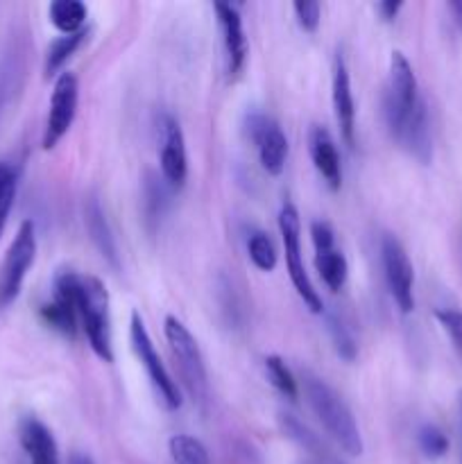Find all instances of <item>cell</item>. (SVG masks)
<instances>
[{
    "instance_id": "6da1fadb",
    "label": "cell",
    "mask_w": 462,
    "mask_h": 464,
    "mask_svg": "<svg viewBox=\"0 0 462 464\" xmlns=\"http://www.w3.org/2000/svg\"><path fill=\"white\" fill-rule=\"evenodd\" d=\"M297 383L302 385L303 397H306L313 415L320 420L322 429H324L326 435L338 444V449H342V451L351 458L362 456L365 444H362L361 429H358L356 417H353L347 401H344L322 376H317L315 372H311L308 367H302V370H299Z\"/></svg>"
},
{
    "instance_id": "7a4b0ae2",
    "label": "cell",
    "mask_w": 462,
    "mask_h": 464,
    "mask_svg": "<svg viewBox=\"0 0 462 464\" xmlns=\"http://www.w3.org/2000/svg\"><path fill=\"white\" fill-rule=\"evenodd\" d=\"M77 317L82 322L89 347L104 362H113L111 315H109V293L102 281L93 275H80L77 285Z\"/></svg>"
},
{
    "instance_id": "3957f363",
    "label": "cell",
    "mask_w": 462,
    "mask_h": 464,
    "mask_svg": "<svg viewBox=\"0 0 462 464\" xmlns=\"http://www.w3.org/2000/svg\"><path fill=\"white\" fill-rule=\"evenodd\" d=\"M163 335H166L170 352L175 356V365L179 370L184 388L188 390L190 399L199 411H207L208 403V374L204 365V356L197 347V340L193 338L184 322L175 315H168L163 320Z\"/></svg>"
},
{
    "instance_id": "277c9868",
    "label": "cell",
    "mask_w": 462,
    "mask_h": 464,
    "mask_svg": "<svg viewBox=\"0 0 462 464\" xmlns=\"http://www.w3.org/2000/svg\"><path fill=\"white\" fill-rule=\"evenodd\" d=\"M419 102L421 95L412 63L408 62L406 54L394 50L392 57H390L388 84H385L383 93V118L392 139L399 134L403 122L408 121V116L415 111Z\"/></svg>"
},
{
    "instance_id": "5b68a950",
    "label": "cell",
    "mask_w": 462,
    "mask_h": 464,
    "mask_svg": "<svg viewBox=\"0 0 462 464\" xmlns=\"http://www.w3.org/2000/svg\"><path fill=\"white\" fill-rule=\"evenodd\" d=\"M279 234L281 243H284L285 252V266H288L290 281H293L294 290L306 304V308L315 315L324 313V302H322L320 293L313 285L311 276H308L306 266H303L302 256V220H299V211L294 208L293 202H284L279 211Z\"/></svg>"
},
{
    "instance_id": "8992f818",
    "label": "cell",
    "mask_w": 462,
    "mask_h": 464,
    "mask_svg": "<svg viewBox=\"0 0 462 464\" xmlns=\"http://www.w3.org/2000/svg\"><path fill=\"white\" fill-rule=\"evenodd\" d=\"M130 344L131 352H134L136 361L140 362V367L148 374V381L152 383L154 392L161 399L163 406L168 411H179L181 408V392L177 388V383L172 381V376L168 374L166 365L159 358L157 349H154L152 338H149L148 329H145V322L139 313H131L130 320Z\"/></svg>"
},
{
    "instance_id": "52a82bcc",
    "label": "cell",
    "mask_w": 462,
    "mask_h": 464,
    "mask_svg": "<svg viewBox=\"0 0 462 464\" xmlns=\"http://www.w3.org/2000/svg\"><path fill=\"white\" fill-rule=\"evenodd\" d=\"M36 258V229L32 220H23L0 263V308H7L21 295L23 281Z\"/></svg>"
},
{
    "instance_id": "ba28073f",
    "label": "cell",
    "mask_w": 462,
    "mask_h": 464,
    "mask_svg": "<svg viewBox=\"0 0 462 464\" xmlns=\"http://www.w3.org/2000/svg\"><path fill=\"white\" fill-rule=\"evenodd\" d=\"M380 263H383L385 284L403 315L415 311V270L401 240L392 234L380 238Z\"/></svg>"
},
{
    "instance_id": "9c48e42d",
    "label": "cell",
    "mask_w": 462,
    "mask_h": 464,
    "mask_svg": "<svg viewBox=\"0 0 462 464\" xmlns=\"http://www.w3.org/2000/svg\"><path fill=\"white\" fill-rule=\"evenodd\" d=\"M77 285L80 275L72 270H59L53 281V299L39 308V315L45 326L66 338H75L77 334Z\"/></svg>"
},
{
    "instance_id": "30bf717a",
    "label": "cell",
    "mask_w": 462,
    "mask_h": 464,
    "mask_svg": "<svg viewBox=\"0 0 462 464\" xmlns=\"http://www.w3.org/2000/svg\"><path fill=\"white\" fill-rule=\"evenodd\" d=\"M77 100H80V84H77L75 72L62 71L54 80L53 98H50V111L45 118L43 139L41 148L53 150L63 136L71 130L72 121L77 113Z\"/></svg>"
},
{
    "instance_id": "8fae6325",
    "label": "cell",
    "mask_w": 462,
    "mask_h": 464,
    "mask_svg": "<svg viewBox=\"0 0 462 464\" xmlns=\"http://www.w3.org/2000/svg\"><path fill=\"white\" fill-rule=\"evenodd\" d=\"M245 130H247L252 143L256 145L263 170L272 177H279L285 168V159H288V139L279 122L267 113L252 111L245 121Z\"/></svg>"
},
{
    "instance_id": "7c38bea8",
    "label": "cell",
    "mask_w": 462,
    "mask_h": 464,
    "mask_svg": "<svg viewBox=\"0 0 462 464\" xmlns=\"http://www.w3.org/2000/svg\"><path fill=\"white\" fill-rule=\"evenodd\" d=\"M159 134H161V154H159L161 177L172 190H179L188 177V154H186V139L179 121L172 113H161Z\"/></svg>"
},
{
    "instance_id": "4fadbf2b",
    "label": "cell",
    "mask_w": 462,
    "mask_h": 464,
    "mask_svg": "<svg viewBox=\"0 0 462 464\" xmlns=\"http://www.w3.org/2000/svg\"><path fill=\"white\" fill-rule=\"evenodd\" d=\"M331 100H333V113H335V122H338L340 127V134H342L344 143H347L349 148H353V143H356V102H353L349 68L340 53L335 54V62H333Z\"/></svg>"
},
{
    "instance_id": "5bb4252c",
    "label": "cell",
    "mask_w": 462,
    "mask_h": 464,
    "mask_svg": "<svg viewBox=\"0 0 462 464\" xmlns=\"http://www.w3.org/2000/svg\"><path fill=\"white\" fill-rule=\"evenodd\" d=\"M213 9L217 14L222 41H225L226 71H229V75H238L245 68V62H247V39H245L243 16H240L238 7L231 3H216Z\"/></svg>"
},
{
    "instance_id": "9a60e30c",
    "label": "cell",
    "mask_w": 462,
    "mask_h": 464,
    "mask_svg": "<svg viewBox=\"0 0 462 464\" xmlns=\"http://www.w3.org/2000/svg\"><path fill=\"white\" fill-rule=\"evenodd\" d=\"M399 145L406 150L410 157H415L421 166H428L433 161V131H430V118L428 107H426L424 98L417 104L415 111L408 116L399 134L394 136Z\"/></svg>"
},
{
    "instance_id": "2e32d148",
    "label": "cell",
    "mask_w": 462,
    "mask_h": 464,
    "mask_svg": "<svg viewBox=\"0 0 462 464\" xmlns=\"http://www.w3.org/2000/svg\"><path fill=\"white\" fill-rule=\"evenodd\" d=\"M308 154L320 172L322 179L326 181L331 190H340L342 186V166H340V154L335 148V140L331 131L322 125H313L308 131Z\"/></svg>"
},
{
    "instance_id": "e0dca14e",
    "label": "cell",
    "mask_w": 462,
    "mask_h": 464,
    "mask_svg": "<svg viewBox=\"0 0 462 464\" xmlns=\"http://www.w3.org/2000/svg\"><path fill=\"white\" fill-rule=\"evenodd\" d=\"M18 442L30 464H59V449L48 426L27 415L18 421Z\"/></svg>"
},
{
    "instance_id": "ac0fdd59",
    "label": "cell",
    "mask_w": 462,
    "mask_h": 464,
    "mask_svg": "<svg viewBox=\"0 0 462 464\" xmlns=\"http://www.w3.org/2000/svg\"><path fill=\"white\" fill-rule=\"evenodd\" d=\"M84 227L86 231H89L91 243H93L95 249L100 252V256H102L113 270H118V267H120V254H118L116 238H113V231L111 227H109L102 204H100L95 193H89L84 198Z\"/></svg>"
},
{
    "instance_id": "d6986e66",
    "label": "cell",
    "mask_w": 462,
    "mask_h": 464,
    "mask_svg": "<svg viewBox=\"0 0 462 464\" xmlns=\"http://www.w3.org/2000/svg\"><path fill=\"white\" fill-rule=\"evenodd\" d=\"M23 75H25V50L18 44H12L0 54V116L5 107L12 102Z\"/></svg>"
},
{
    "instance_id": "ffe728a7",
    "label": "cell",
    "mask_w": 462,
    "mask_h": 464,
    "mask_svg": "<svg viewBox=\"0 0 462 464\" xmlns=\"http://www.w3.org/2000/svg\"><path fill=\"white\" fill-rule=\"evenodd\" d=\"M279 424H281V430H284V433L288 435L293 442H297L299 447H303L306 451H311L322 464H335L333 453H331L329 447L322 442L320 435L313 433V430L308 429L306 424H302L297 417L285 412V415H279Z\"/></svg>"
},
{
    "instance_id": "44dd1931",
    "label": "cell",
    "mask_w": 462,
    "mask_h": 464,
    "mask_svg": "<svg viewBox=\"0 0 462 464\" xmlns=\"http://www.w3.org/2000/svg\"><path fill=\"white\" fill-rule=\"evenodd\" d=\"M315 267L320 272V279L324 281L331 293H340L344 288L349 276V263L340 249L329 247L315 252Z\"/></svg>"
},
{
    "instance_id": "7402d4cb",
    "label": "cell",
    "mask_w": 462,
    "mask_h": 464,
    "mask_svg": "<svg viewBox=\"0 0 462 464\" xmlns=\"http://www.w3.org/2000/svg\"><path fill=\"white\" fill-rule=\"evenodd\" d=\"M48 16L62 34H77L86 21V5L80 0H54L48 7Z\"/></svg>"
},
{
    "instance_id": "603a6c76",
    "label": "cell",
    "mask_w": 462,
    "mask_h": 464,
    "mask_svg": "<svg viewBox=\"0 0 462 464\" xmlns=\"http://www.w3.org/2000/svg\"><path fill=\"white\" fill-rule=\"evenodd\" d=\"M170 186L163 181V177L152 175L148 172L145 177V188H143V207H145V218L148 222H159L163 218L168 208V198H170Z\"/></svg>"
},
{
    "instance_id": "cb8c5ba5",
    "label": "cell",
    "mask_w": 462,
    "mask_h": 464,
    "mask_svg": "<svg viewBox=\"0 0 462 464\" xmlns=\"http://www.w3.org/2000/svg\"><path fill=\"white\" fill-rule=\"evenodd\" d=\"M86 32H77V34H63L59 36V39H54L53 44L48 45V53H45V75H57L59 71H62L63 63L68 62V59L72 57V54L77 53V48L82 45V41H84Z\"/></svg>"
},
{
    "instance_id": "d4e9b609",
    "label": "cell",
    "mask_w": 462,
    "mask_h": 464,
    "mask_svg": "<svg viewBox=\"0 0 462 464\" xmlns=\"http://www.w3.org/2000/svg\"><path fill=\"white\" fill-rule=\"evenodd\" d=\"M263 367H265L267 381H270V383L274 385V388L279 390V392L284 394L285 399L294 401V399L299 397L297 376H294L293 370L285 365L284 358L276 356V353H272V356H265V361H263Z\"/></svg>"
},
{
    "instance_id": "484cf974",
    "label": "cell",
    "mask_w": 462,
    "mask_h": 464,
    "mask_svg": "<svg viewBox=\"0 0 462 464\" xmlns=\"http://www.w3.org/2000/svg\"><path fill=\"white\" fill-rule=\"evenodd\" d=\"M168 451L175 464H211L207 447L193 435H175L168 442Z\"/></svg>"
},
{
    "instance_id": "4316f807",
    "label": "cell",
    "mask_w": 462,
    "mask_h": 464,
    "mask_svg": "<svg viewBox=\"0 0 462 464\" xmlns=\"http://www.w3.org/2000/svg\"><path fill=\"white\" fill-rule=\"evenodd\" d=\"M326 331H329L331 344H333L335 353L342 358L344 362H353L358 356V344L349 326L340 315H326Z\"/></svg>"
},
{
    "instance_id": "83f0119b",
    "label": "cell",
    "mask_w": 462,
    "mask_h": 464,
    "mask_svg": "<svg viewBox=\"0 0 462 464\" xmlns=\"http://www.w3.org/2000/svg\"><path fill=\"white\" fill-rule=\"evenodd\" d=\"M247 254L254 266L261 272H272L276 267V263H279V254H276L274 243H272L270 234H265V231H252L249 234Z\"/></svg>"
},
{
    "instance_id": "f1b7e54d",
    "label": "cell",
    "mask_w": 462,
    "mask_h": 464,
    "mask_svg": "<svg viewBox=\"0 0 462 464\" xmlns=\"http://www.w3.org/2000/svg\"><path fill=\"white\" fill-rule=\"evenodd\" d=\"M18 188V170L7 161H0V238L7 227L9 213H12L14 199Z\"/></svg>"
},
{
    "instance_id": "f546056e",
    "label": "cell",
    "mask_w": 462,
    "mask_h": 464,
    "mask_svg": "<svg viewBox=\"0 0 462 464\" xmlns=\"http://www.w3.org/2000/svg\"><path fill=\"white\" fill-rule=\"evenodd\" d=\"M417 447L424 453V458H428V460H439V458H444L448 453V438L438 424L426 421V424H421L419 430H417Z\"/></svg>"
},
{
    "instance_id": "4dcf8cb0",
    "label": "cell",
    "mask_w": 462,
    "mask_h": 464,
    "mask_svg": "<svg viewBox=\"0 0 462 464\" xmlns=\"http://www.w3.org/2000/svg\"><path fill=\"white\" fill-rule=\"evenodd\" d=\"M435 320L439 322V326L444 329V334L451 340L453 352L457 353V358H462V311L460 308H435Z\"/></svg>"
},
{
    "instance_id": "1f68e13d",
    "label": "cell",
    "mask_w": 462,
    "mask_h": 464,
    "mask_svg": "<svg viewBox=\"0 0 462 464\" xmlns=\"http://www.w3.org/2000/svg\"><path fill=\"white\" fill-rule=\"evenodd\" d=\"M293 12H294V18H297L299 27H302L303 32H308V34L317 32V27H320V21H322L320 3H306V0H297V3L293 5Z\"/></svg>"
},
{
    "instance_id": "d6a6232c",
    "label": "cell",
    "mask_w": 462,
    "mask_h": 464,
    "mask_svg": "<svg viewBox=\"0 0 462 464\" xmlns=\"http://www.w3.org/2000/svg\"><path fill=\"white\" fill-rule=\"evenodd\" d=\"M403 9V3L401 0H380L379 5H376V12H379V16L383 18L385 23L394 21V18L399 16V12Z\"/></svg>"
},
{
    "instance_id": "836d02e7",
    "label": "cell",
    "mask_w": 462,
    "mask_h": 464,
    "mask_svg": "<svg viewBox=\"0 0 462 464\" xmlns=\"http://www.w3.org/2000/svg\"><path fill=\"white\" fill-rule=\"evenodd\" d=\"M448 12H451L453 23H456L457 27H462V0H451V3H448Z\"/></svg>"
},
{
    "instance_id": "e575fe53",
    "label": "cell",
    "mask_w": 462,
    "mask_h": 464,
    "mask_svg": "<svg viewBox=\"0 0 462 464\" xmlns=\"http://www.w3.org/2000/svg\"><path fill=\"white\" fill-rule=\"evenodd\" d=\"M68 464H93V460H91V458H86V456H82V453H75V456L71 458V462Z\"/></svg>"
},
{
    "instance_id": "d590c367",
    "label": "cell",
    "mask_w": 462,
    "mask_h": 464,
    "mask_svg": "<svg viewBox=\"0 0 462 464\" xmlns=\"http://www.w3.org/2000/svg\"><path fill=\"white\" fill-rule=\"evenodd\" d=\"M457 411H460V429H462V390L457 394Z\"/></svg>"
}]
</instances>
